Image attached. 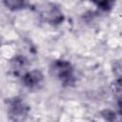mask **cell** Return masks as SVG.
Returning <instances> with one entry per match:
<instances>
[{"instance_id":"cell-1","label":"cell","mask_w":122,"mask_h":122,"mask_svg":"<svg viewBox=\"0 0 122 122\" xmlns=\"http://www.w3.org/2000/svg\"><path fill=\"white\" fill-rule=\"evenodd\" d=\"M50 73L63 85H71L74 82V69L68 60L57 59L51 62Z\"/></svg>"},{"instance_id":"cell-2","label":"cell","mask_w":122,"mask_h":122,"mask_svg":"<svg viewBox=\"0 0 122 122\" xmlns=\"http://www.w3.org/2000/svg\"><path fill=\"white\" fill-rule=\"evenodd\" d=\"M40 18L47 24L51 26L61 25L65 19L62 10L53 3H46L38 8Z\"/></svg>"},{"instance_id":"cell-3","label":"cell","mask_w":122,"mask_h":122,"mask_svg":"<svg viewBox=\"0 0 122 122\" xmlns=\"http://www.w3.org/2000/svg\"><path fill=\"white\" fill-rule=\"evenodd\" d=\"M44 81V74L39 70H30L25 71L22 75V83L29 90L38 89Z\"/></svg>"},{"instance_id":"cell-4","label":"cell","mask_w":122,"mask_h":122,"mask_svg":"<svg viewBox=\"0 0 122 122\" xmlns=\"http://www.w3.org/2000/svg\"><path fill=\"white\" fill-rule=\"evenodd\" d=\"M28 111H29V108L23 100L19 98H14L11 101H10L8 112L13 119L23 118L25 115H27Z\"/></svg>"},{"instance_id":"cell-5","label":"cell","mask_w":122,"mask_h":122,"mask_svg":"<svg viewBox=\"0 0 122 122\" xmlns=\"http://www.w3.org/2000/svg\"><path fill=\"white\" fill-rule=\"evenodd\" d=\"M4 6L10 11H18L27 7V0H2Z\"/></svg>"},{"instance_id":"cell-6","label":"cell","mask_w":122,"mask_h":122,"mask_svg":"<svg viewBox=\"0 0 122 122\" xmlns=\"http://www.w3.org/2000/svg\"><path fill=\"white\" fill-rule=\"evenodd\" d=\"M90 1L98 9L104 11L111 10L115 4V0H90Z\"/></svg>"},{"instance_id":"cell-7","label":"cell","mask_w":122,"mask_h":122,"mask_svg":"<svg viewBox=\"0 0 122 122\" xmlns=\"http://www.w3.org/2000/svg\"><path fill=\"white\" fill-rule=\"evenodd\" d=\"M26 68V59L22 56L15 57L12 60V69L15 71H21Z\"/></svg>"},{"instance_id":"cell-8","label":"cell","mask_w":122,"mask_h":122,"mask_svg":"<svg viewBox=\"0 0 122 122\" xmlns=\"http://www.w3.org/2000/svg\"><path fill=\"white\" fill-rule=\"evenodd\" d=\"M118 109H119V113L122 115V94L118 99Z\"/></svg>"}]
</instances>
